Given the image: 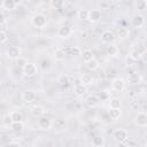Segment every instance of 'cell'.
<instances>
[{
    "mask_svg": "<svg viewBox=\"0 0 147 147\" xmlns=\"http://www.w3.org/2000/svg\"><path fill=\"white\" fill-rule=\"evenodd\" d=\"M94 82V77L92 74L90 72H86V74H83L82 77H80V83H83L84 85H91L92 83Z\"/></svg>",
    "mask_w": 147,
    "mask_h": 147,
    "instance_id": "cell-16",
    "label": "cell"
},
{
    "mask_svg": "<svg viewBox=\"0 0 147 147\" xmlns=\"http://www.w3.org/2000/svg\"><path fill=\"white\" fill-rule=\"evenodd\" d=\"M51 6L55 9H61L64 6V0H51Z\"/></svg>",
    "mask_w": 147,
    "mask_h": 147,
    "instance_id": "cell-32",
    "label": "cell"
},
{
    "mask_svg": "<svg viewBox=\"0 0 147 147\" xmlns=\"http://www.w3.org/2000/svg\"><path fill=\"white\" fill-rule=\"evenodd\" d=\"M92 144L95 147H103L106 145V140H105V138L102 136H95L92 139Z\"/></svg>",
    "mask_w": 147,
    "mask_h": 147,
    "instance_id": "cell-22",
    "label": "cell"
},
{
    "mask_svg": "<svg viewBox=\"0 0 147 147\" xmlns=\"http://www.w3.org/2000/svg\"><path fill=\"white\" fill-rule=\"evenodd\" d=\"M142 46H144V47L147 49V37H146V38L142 40Z\"/></svg>",
    "mask_w": 147,
    "mask_h": 147,
    "instance_id": "cell-42",
    "label": "cell"
},
{
    "mask_svg": "<svg viewBox=\"0 0 147 147\" xmlns=\"http://www.w3.org/2000/svg\"><path fill=\"white\" fill-rule=\"evenodd\" d=\"M14 1H15L16 3H17V2H20V0H14Z\"/></svg>",
    "mask_w": 147,
    "mask_h": 147,
    "instance_id": "cell-44",
    "label": "cell"
},
{
    "mask_svg": "<svg viewBox=\"0 0 147 147\" xmlns=\"http://www.w3.org/2000/svg\"><path fill=\"white\" fill-rule=\"evenodd\" d=\"M54 57H55L56 61H63V60L65 59V53H64V51H63L62 48L55 49V52H54Z\"/></svg>",
    "mask_w": 147,
    "mask_h": 147,
    "instance_id": "cell-27",
    "label": "cell"
},
{
    "mask_svg": "<svg viewBox=\"0 0 147 147\" xmlns=\"http://www.w3.org/2000/svg\"><path fill=\"white\" fill-rule=\"evenodd\" d=\"M121 107H122V100L119 98H111L109 100V108L121 109Z\"/></svg>",
    "mask_w": 147,
    "mask_h": 147,
    "instance_id": "cell-21",
    "label": "cell"
},
{
    "mask_svg": "<svg viewBox=\"0 0 147 147\" xmlns=\"http://www.w3.org/2000/svg\"><path fill=\"white\" fill-rule=\"evenodd\" d=\"M22 71H23V75L28 77H32L38 74V67L32 62H26V64L22 68Z\"/></svg>",
    "mask_w": 147,
    "mask_h": 147,
    "instance_id": "cell-1",
    "label": "cell"
},
{
    "mask_svg": "<svg viewBox=\"0 0 147 147\" xmlns=\"http://www.w3.org/2000/svg\"><path fill=\"white\" fill-rule=\"evenodd\" d=\"M147 7V1L146 0H136L134 1V8L137 10H145Z\"/></svg>",
    "mask_w": 147,
    "mask_h": 147,
    "instance_id": "cell-29",
    "label": "cell"
},
{
    "mask_svg": "<svg viewBox=\"0 0 147 147\" xmlns=\"http://www.w3.org/2000/svg\"><path fill=\"white\" fill-rule=\"evenodd\" d=\"M71 34H72V29L68 25H63V26L59 28V30H57V37H60L62 39H67Z\"/></svg>",
    "mask_w": 147,
    "mask_h": 147,
    "instance_id": "cell-9",
    "label": "cell"
},
{
    "mask_svg": "<svg viewBox=\"0 0 147 147\" xmlns=\"http://www.w3.org/2000/svg\"><path fill=\"white\" fill-rule=\"evenodd\" d=\"M30 111H31L32 116H34V117H41L45 114V109L42 106H33Z\"/></svg>",
    "mask_w": 147,
    "mask_h": 147,
    "instance_id": "cell-17",
    "label": "cell"
},
{
    "mask_svg": "<svg viewBox=\"0 0 147 147\" xmlns=\"http://www.w3.org/2000/svg\"><path fill=\"white\" fill-rule=\"evenodd\" d=\"M86 92H87V87H86V85H84L83 83L77 84V85L75 86V94H76L77 96H83Z\"/></svg>",
    "mask_w": 147,
    "mask_h": 147,
    "instance_id": "cell-18",
    "label": "cell"
},
{
    "mask_svg": "<svg viewBox=\"0 0 147 147\" xmlns=\"http://www.w3.org/2000/svg\"><path fill=\"white\" fill-rule=\"evenodd\" d=\"M144 63H147V51H145V52H142L141 53V59H140Z\"/></svg>",
    "mask_w": 147,
    "mask_h": 147,
    "instance_id": "cell-39",
    "label": "cell"
},
{
    "mask_svg": "<svg viewBox=\"0 0 147 147\" xmlns=\"http://www.w3.org/2000/svg\"><path fill=\"white\" fill-rule=\"evenodd\" d=\"M82 57H83V61L86 63V62H88L90 60H92L94 56H93L92 51L88 49V48H86V49H84V51L82 52Z\"/></svg>",
    "mask_w": 147,
    "mask_h": 147,
    "instance_id": "cell-25",
    "label": "cell"
},
{
    "mask_svg": "<svg viewBox=\"0 0 147 147\" xmlns=\"http://www.w3.org/2000/svg\"><path fill=\"white\" fill-rule=\"evenodd\" d=\"M111 87L116 92H122L125 88V80L123 78H121V77H116L111 82Z\"/></svg>",
    "mask_w": 147,
    "mask_h": 147,
    "instance_id": "cell-6",
    "label": "cell"
},
{
    "mask_svg": "<svg viewBox=\"0 0 147 147\" xmlns=\"http://www.w3.org/2000/svg\"><path fill=\"white\" fill-rule=\"evenodd\" d=\"M122 113H121V109H113V108H109L108 110V116L111 121H117L119 117H121Z\"/></svg>",
    "mask_w": 147,
    "mask_h": 147,
    "instance_id": "cell-20",
    "label": "cell"
},
{
    "mask_svg": "<svg viewBox=\"0 0 147 147\" xmlns=\"http://www.w3.org/2000/svg\"><path fill=\"white\" fill-rule=\"evenodd\" d=\"M88 14H90V10H87V9H80L77 13V16H78L79 20L85 21V20H88Z\"/></svg>",
    "mask_w": 147,
    "mask_h": 147,
    "instance_id": "cell-31",
    "label": "cell"
},
{
    "mask_svg": "<svg viewBox=\"0 0 147 147\" xmlns=\"http://www.w3.org/2000/svg\"><path fill=\"white\" fill-rule=\"evenodd\" d=\"M106 54L110 57H115L118 54V47L115 44H109L106 48Z\"/></svg>",
    "mask_w": 147,
    "mask_h": 147,
    "instance_id": "cell-15",
    "label": "cell"
},
{
    "mask_svg": "<svg viewBox=\"0 0 147 147\" xmlns=\"http://www.w3.org/2000/svg\"><path fill=\"white\" fill-rule=\"evenodd\" d=\"M9 115H10L13 122H20V121H23V116H22V114H21L20 111H17V110H13V111H10Z\"/></svg>",
    "mask_w": 147,
    "mask_h": 147,
    "instance_id": "cell-30",
    "label": "cell"
},
{
    "mask_svg": "<svg viewBox=\"0 0 147 147\" xmlns=\"http://www.w3.org/2000/svg\"><path fill=\"white\" fill-rule=\"evenodd\" d=\"M70 52H71V55L72 56H79V55H82V49L79 47H76V46L71 47Z\"/></svg>",
    "mask_w": 147,
    "mask_h": 147,
    "instance_id": "cell-34",
    "label": "cell"
},
{
    "mask_svg": "<svg viewBox=\"0 0 147 147\" xmlns=\"http://www.w3.org/2000/svg\"><path fill=\"white\" fill-rule=\"evenodd\" d=\"M7 40H8V37H7L6 31L1 29V31H0V41H1V44H5Z\"/></svg>",
    "mask_w": 147,
    "mask_h": 147,
    "instance_id": "cell-36",
    "label": "cell"
},
{
    "mask_svg": "<svg viewBox=\"0 0 147 147\" xmlns=\"http://www.w3.org/2000/svg\"><path fill=\"white\" fill-rule=\"evenodd\" d=\"M47 24V18L45 15L42 14H37L32 17V25L36 26V28H39V29H42L45 28Z\"/></svg>",
    "mask_w": 147,
    "mask_h": 147,
    "instance_id": "cell-3",
    "label": "cell"
},
{
    "mask_svg": "<svg viewBox=\"0 0 147 147\" xmlns=\"http://www.w3.org/2000/svg\"><path fill=\"white\" fill-rule=\"evenodd\" d=\"M34 99H36V93L33 90H25L22 93V100L25 103H31L34 101Z\"/></svg>",
    "mask_w": 147,
    "mask_h": 147,
    "instance_id": "cell-11",
    "label": "cell"
},
{
    "mask_svg": "<svg viewBox=\"0 0 147 147\" xmlns=\"http://www.w3.org/2000/svg\"><path fill=\"white\" fill-rule=\"evenodd\" d=\"M134 62H136V61H134L132 57H130V56L127 55V57H126V64H127V65H132V63H134Z\"/></svg>",
    "mask_w": 147,
    "mask_h": 147,
    "instance_id": "cell-40",
    "label": "cell"
},
{
    "mask_svg": "<svg viewBox=\"0 0 147 147\" xmlns=\"http://www.w3.org/2000/svg\"><path fill=\"white\" fill-rule=\"evenodd\" d=\"M127 138H129V136H127V131H126V130H124V129H116V130L114 131V139H115L117 142L122 144V142H124Z\"/></svg>",
    "mask_w": 147,
    "mask_h": 147,
    "instance_id": "cell-5",
    "label": "cell"
},
{
    "mask_svg": "<svg viewBox=\"0 0 147 147\" xmlns=\"http://www.w3.org/2000/svg\"><path fill=\"white\" fill-rule=\"evenodd\" d=\"M114 40H115V34H114L113 31H110V30H105V31L101 33V41H102L103 44L109 45V44H113Z\"/></svg>",
    "mask_w": 147,
    "mask_h": 147,
    "instance_id": "cell-7",
    "label": "cell"
},
{
    "mask_svg": "<svg viewBox=\"0 0 147 147\" xmlns=\"http://www.w3.org/2000/svg\"><path fill=\"white\" fill-rule=\"evenodd\" d=\"M129 56L132 57L134 61H139V60L141 59V52H139L138 49H132V51L130 52Z\"/></svg>",
    "mask_w": 147,
    "mask_h": 147,
    "instance_id": "cell-33",
    "label": "cell"
},
{
    "mask_svg": "<svg viewBox=\"0 0 147 147\" xmlns=\"http://www.w3.org/2000/svg\"><path fill=\"white\" fill-rule=\"evenodd\" d=\"M86 64V68L88 69V70H91V71H94V70H96L98 68H99V62H98V60L96 59H92V60H90L88 62H86L85 63Z\"/></svg>",
    "mask_w": 147,
    "mask_h": 147,
    "instance_id": "cell-24",
    "label": "cell"
},
{
    "mask_svg": "<svg viewBox=\"0 0 147 147\" xmlns=\"http://www.w3.org/2000/svg\"><path fill=\"white\" fill-rule=\"evenodd\" d=\"M121 145H124V146H137L138 145V142L137 141H134V140H132V139H126L124 142H122Z\"/></svg>",
    "mask_w": 147,
    "mask_h": 147,
    "instance_id": "cell-37",
    "label": "cell"
},
{
    "mask_svg": "<svg viewBox=\"0 0 147 147\" xmlns=\"http://www.w3.org/2000/svg\"><path fill=\"white\" fill-rule=\"evenodd\" d=\"M56 82H57L59 85H61V86H67V85L70 83V77H69L67 74H61V75L56 78Z\"/></svg>",
    "mask_w": 147,
    "mask_h": 147,
    "instance_id": "cell-19",
    "label": "cell"
},
{
    "mask_svg": "<svg viewBox=\"0 0 147 147\" xmlns=\"http://www.w3.org/2000/svg\"><path fill=\"white\" fill-rule=\"evenodd\" d=\"M6 146H20L18 142H14V141H10V142H7Z\"/></svg>",
    "mask_w": 147,
    "mask_h": 147,
    "instance_id": "cell-41",
    "label": "cell"
},
{
    "mask_svg": "<svg viewBox=\"0 0 147 147\" xmlns=\"http://www.w3.org/2000/svg\"><path fill=\"white\" fill-rule=\"evenodd\" d=\"M134 122L138 126L145 127L147 125V114L144 111H139L134 117Z\"/></svg>",
    "mask_w": 147,
    "mask_h": 147,
    "instance_id": "cell-8",
    "label": "cell"
},
{
    "mask_svg": "<svg viewBox=\"0 0 147 147\" xmlns=\"http://www.w3.org/2000/svg\"><path fill=\"white\" fill-rule=\"evenodd\" d=\"M131 23L134 28H141L145 24V18L142 15H134L131 20Z\"/></svg>",
    "mask_w": 147,
    "mask_h": 147,
    "instance_id": "cell-13",
    "label": "cell"
},
{
    "mask_svg": "<svg viewBox=\"0 0 147 147\" xmlns=\"http://www.w3.org/2000/svg\"><path fill=\"white\" fill-rule=\"evenodd\" d=\"M127 80H129V83L132 84V85H138V84L141 83L142 77H141V75H140L139 72H137V71H132V72L129 74V76H127Z\"/></svg>",
    "mask_w": 147,
    "mask_h": 147,
    "instance_id": "cell-10",
    "label": "cell"
},
{
    "mask_svg": "<svg viewBox=\"0 0 147 147\" xmlns=\"http://www.w3.org/2000/svg\"><path fill=\"white\" fill-rule=\"evenodd\" d=\"M129 34H130V31L126 28H119L117 31V37L121 39H126L129 37Z\"/></svg>",
    "mask_w": 147,
    "mask_h": 147,
    "instance_id": "cell-28",
    "label": "cell"
},
{
    "mask_svg": "<svg viewBox=\"0 0 147 147\" xmlns=\"http://www.w3.org/2000/svg\"><path fill=\"white\" fill-rule=\"evenodd\" d=\"M13 123V119H11V117H10V115L8 114V115H6L5 117H3V119H2V124L3 125H6V126H10V124Z\"/></svg>",
    "mask_w": 147,
    "mask_h": 147,
    "instance_id": "cell-35",
    "label": "cell"
},
{
    "mask_svg": "<svg viewBox=\"0 0 147 147\" xmlns=\"http://www.w3.org/2000/svg\"><path fill=\"white\" fill-rule=\"evenodd\" d=\"M6 56L10 60H17L21 57V48L18 46H10L6 51Z\"/></svg>",
    "mask_w": 147,
    "mask_h": 147,
    "instance_id": "cell-4",
    "label": "cell"
},
{
    "mask_svg": "<svg viewBox=\"0 0 147 147\" xmlns=\"http://www.w3.org/2000/svg\"><path fill=\"white\" fill-rule=\"evenodd\" d=\"M86 105L90 107V108H95L98 105H99V98L98 95L95 94H91L86 98Z\"/></svg>",
    "mask_w": 147,
    "mask_h": 147,
    "instance_id": "cell-14",
    "label": "cell"
},
{
    "mask_svg": "<svg viewBox=\"0 0 147 147\" xmlns=\"http://www.w3.org/2000/svg\"><path fill=\"white\" fill-rule=\"evenodd\" d=\"M26 1H31V0H26Z\"/></svg>",
    "mask_w": 147,
    "mask_h": 147,
    "instance_id": "cell-45",
    "label": "cell"
},
{
    "mask_svg": "<svg viewBox=\"0 0 147 147\" xmlns=\"http://www.w3.org/2000/svg\"><path fill=\"white\" fill-rule=\"evenodd\" d=\"M52 126H53V121L49 117H47V116L39 117V119H38V127L40 130L48 131V130L52 129Z\"/></svg>",
    "mask_w": 147,
    "mask_h": 147,
    "instance_id": "cell-2",
    "label": "cell"
},
{
    "mask_svg": "<svg viewBox=\"0 0 147 147\" xmlns=\"http://www.w3.org/2000/svg\"><path fill=\"white\" fill-rule=\"evenodd\" d=\"M145 131H146V134H147V125L145 126Z\"/></svg>",
    "mask_w": 147,
    "mask_h": 147,
    "instance_id": "cell-43",
    "label": "cell"
},
{
    "mask_svg": "<svg viewBox=\"0 0 147 147\" xmlns=\"http://www.w3.org/2000/svg\"><path fill=\"white\" fill-rule=\"evenodd\" d=\"M101 20V11L99 9H92L88 14V21L92 23H96Z\"/></svg>",
    "mask_w": 147,
    "mask_h": 147,
    "instance_id": "cell-12",
    "label": "cell"
},
{
    "mask_svg": "<svg viewBox=\"0 0 147 147\" xmlns=\"http://www.w3.org/2000/svg\"><path fill=\"white\" fill-rule=\"evenodd\" d=\"M14 132H21V131H23V129H24V123H23V121H20V122H13L11 124H10V126H9Z\"/></svg>",
    "mask_w": 147,
    "mask_h": 147,
    "instance_id": "cell-23",
    "label": "cell"
},
{
    "mask_svg": "<svg viewBox=\"0 0 147 147\" xmlns=\"http://www.w3.org/2000/svg\"><path fill=\"white\" fill-rule=\"evenodd\" d=\"M16 6V2L14 0H3L2 1V8L6 9V10H13Z\"/></svg>",
    "mask_w": 147,
    "mask_h": 147,
    "instance_id": "cell-26",
    "label": "cell"
},
{
    "mask_svg": "<svg viewBox=\"0 0 147 147\" xmlns=\"http://www.w3.org/2000/svg\"><path fill=\"white\" fill-rule=\"evenodd\" d=\"M26 62H28V61H25V59H22V57H18V59H17V65L21 67V68H23V67L26 64Z\"/></svg>",
    "mask_w": 147,
    "mask_h": 147,
    "instance_id": "cell-38",
    "label": "cell"
}]
</instances>
